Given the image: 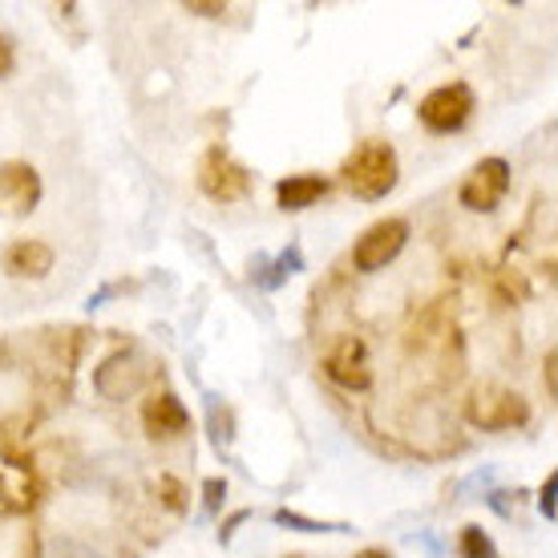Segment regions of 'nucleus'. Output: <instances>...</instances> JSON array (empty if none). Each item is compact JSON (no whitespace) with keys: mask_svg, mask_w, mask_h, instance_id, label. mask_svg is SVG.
Masks as SVG:
<instances>
[{"mask_svg":"<svg viewBox=\"0 0 558 558\" xmlns=\"http://www.w3.org/2000/svg\"><path fill=\"white\" fill-rule=\"evenodd\" d=\"M397 179H401L397 150L380 138L361 142V146L340 162V182H344V191H349L352 198H361V203H380V198L397 186Z\"/></svg>","mask_w":558,"mask_h":558,"instance_id":"obj_1","label":"nucleus"},{"mask_svg":"<svg viewBox=\"0 0 558 558\" xmlns=\"http://www.w3.org/2000/svg\"><path fill=\"white\" fill-rule=\"evenodd\" d=\"M465 421L482 433H506V429H522L531 421V405L526 397L514 389H506L498 380H482L470 389L465 397Z\"/></svg>","mask_w":558,"mask_h":558,"instance_id":"obj_2","label":"nucleus"},{"mask_svg":"<svg viewBox=\"0 0 558 558\" xmlns=\"http://www.w3.org/2000/svg\"><path fill=\"white\" fill-rule=\"evenodd\" d=\"M150 361L142 356L138 349H118L110 352L106 361L94 368V392H98L101 401H110V405H122L130 397H138L146 389V380H150Z\"/></svg>","mask_w":558,"mask_h":558,"instance_id":"obj_3","label":"nucleus"},{"mask_svg":"<svg viewBox=\"0 0 558 558\" xmlns=\"http://www.w3.org/2000/svg\"><path fill=\"white\" fill-rule=\"evenodd\" d=\"M474 89L465 82H449V85H437L433 94H425L417 106V118L421 126L429 130V134H458L470 118H474Z\"/></svg>","mask_w":558,"mask_h":558,"instance_id":"obj_4","label":"nucleus"},{"mask_svg":"<svg viewBox=\"0 0 558 558\" xmlns=\"http://www.w3.org/2000/svg\"><path fill=\"white\" fill-rule=\"evenodd\" d=\"M195 182H198V191L207 198H215V203H239V198L252 195V170L239 167L223 146H210V150L198 158Z\"/></svg>","mask_w":558,"mask_h":558,"instance_id":"obj_5","label":"nucleus"},{"mask_svg":"<svg viewBox=\"0 0 558 558\" xmlns=\"http://www.w3.org/2000/svg\"><path fill=\"white\" fill-rule=\"evenodd\" d=\"M324 373L332 385L349 392H368L373 389V361H368V349H364L361 336L340 332L332 336V344L324 352Z\"/></svg>","mask_w":558,"mask_h":558,"instance_id":"obj_6","label":"nucleus"},{"mask_svg":"<svg viewBox=\"0 0 558 558\" xmlns=\"http://www.w3.org/2000/svg\"><path fill=\"white\" fill-rule=\"evenodd\" d=\"M409 243V223L405 219H380L356 239V247H352V267L364 271V276H377L385 267L397 259V255L405 252Z\"/></svg>","mask_w":558,"mask_h":558,"instance_id":"obj_7","label":"nucleus"},{"mask_svg":"<svg viewBox=\"0 0 558 558\" xmlns=\"http://www.w3.org/2000/svg\"><path fill=\"white\" fill-rule=\"evenodd\" d=\"M41 174L33 162H0V215H9V219H25L37 210L41 203Z\"/></svg>","mask_w":558,"mask_h":558,"instance_id":"obj_8","label":"nucleus"},{"mask_svg":"<svg viewBox=\"0 0 558 558\" xmlns=\"http://www.w3.org/2000/svg\"><path fill=\"white\" fill-rule=\"evenodd\" d=\"M506 191H510V162L506 158H482L470 174H465V182H461V207L465 210H494L498 203L506 198Z\"/></svg>","mask_w":558,"mask_h":558,"instance_id":"obj_9","label":"nucleus"},{"mask_svg":"<svg viewBox=\"0 0 558 558\" xmlns=\"http://www.w3.org/2000/svg\"><path fill=\"white\" fill-rule=\"evenodd\" d=\"M142 429L150 441L158 446H170V441H186L191 437V413L170 389L150 392V401L142 405Z\"/></svg>","mask_w":558,"mask_h":558,"instance_id":"obj_10","label":"nucleus"},{"mask_svg":"<svg viewBox=\"0 0 558 558\" xmlns=\"http://www.w3.org/2000/svg\"><path fill=\"white\" fill-rule=\"evenodd\" d=\"M57 264V252L45 239H13L4 252H0V267L9 279H49Z\"/></svg>","mask_w":558,"mask_h":558,"instance_id":"obj_11","label":"nucleus"},{"mask_svg":"<svg viewBox=\"0 0 558 558\" xmlns=\"http://www.w3.org/2000/svg\"><path fill=\"white\" fill-rule=\"evenodd\" d=\"M328 186L332 182L320 179V174H288V179L276 182V203L283 210H307L328 195Z\"/></svg>","mask_w":558,"mask_h":558,"instance_id":"obj_12","label":"nucleus"},{"mask_svg":"<svg viewBox=\"0 0 558 558\" xmlns=\"http://www.w3.org/2000/svg\"><path fill=\"white\" fill-rule=\"evenodd\" d=\"M458 550H461V558H494V546H489V538L482 534V526H465L458 538Z\"/></svg>","mask_w":558,"mask_h":558,"instance_id":"obj_13","label":"nucleus"},{"mask_svg":"<svg viewBox=\"0 0 558 558\" xmlns=\"http://www.w3.org/2000/svg\"><path fill=\"white\" fill-rule=\"evenodd\" d=\"M276 522H279V526H295V531H304V534H312V531H344V526H324V522H312V518H304V514H292V510H276Z\"/></svg>","mask_w":558,"mask_h":558,"instance_id":"obj_14","label":"nucleus"},{"mask_svg":"<svg viewBox=\"0 0 558 558\" xmlns=\"http://www.w3.org/2000/svg\"><path fill=\"white\" fill-rule=\"evenodd\" d=\"M227 498V482L223 477H210V482H203V502H207V510H219Z\"/></svg>","mask_w":558,"mask_h":558,"instance_id":"obj_15","label":"nucleus"},{"mask_svg":"<svg viewBox=\"0 0 558 558\" xmlns=\"http://www.w3.org/2000/svg\"><path fill=\"white\" fill-rule=\"evenodd\" d=\"M16 70V45L9 33H0V77H9Z\"/></svg>","mask_w":558,"mask_h":558,"instance_id":"obj_16","label":"nucleus"},{"mask_svg":"<svg viewBox=\"0 0 558 558\" xmlns=\"http://www.w3.org/2000/svg\"><path fill=\"white\" fill-rule=\"evenodd\" d=\"M182 9L195 16H223L227 13V4H219V0H186Z\"/></svg>","mask_w":558,"mask_h":558,"instance_id":"obj_17","label":"nucleus"},{"mask_svg":"<svg viewBox=\"0 0 558 558\" xmlns=\"http://www.w3.org/2000/svg\"><path fill=\"white\" fill-rule=\"evenodd\" d=\"M555 489H558V474L546 477L543 494H538V510H543L546 518H555Z\"/></svg>","mask_w":558,"mask_h":558,"instance_id":"obj_18","label":"nucleus"},{"mask_svg":"<svg viewBox=\"0 0 558 558\" xmlns=\"http://www.w3.org/2000/svg\"><path fill=\"white\" fill-rule=\"evenodd\" d=\"M555 364H558V352L546 349V361H543V385H546V397L555 401Z\"/></svg>","mask_w":558,"mask_h":558,"instance_id":"obj_19","label":"nucleus"},{"mask_svg":"<svg viewBox=\"0 0 558 558\" xmlns=\"http://www.w3.org/2000/svg\"><path fill=\"white\" fill-rule=\"evenodd\" d=\"M352 558H392L389 550H380V546H368V550H361V555H352Z\"/></svg>","mask_w":558,"mask_h":558,"instance_id":"obj_20","label":"nucleus"},{"mask_svg":"<svg viewBox=\"0 0 558 558\" xmlns=\"http://www.w3.org/2000/svg\"><path fill=\"white\" fill-rule=\"evenodd\" d=\"M283 558H304V555H283Z\"/></svg>","mask_w":558,"mask_h":558,"instance_id":"obj_21","label":"nucleus"}]
</instances>
